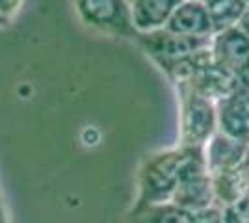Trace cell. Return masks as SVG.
Returning <instances> with one entry per match:
<instances>
[{"label":"cell","mask_w":249,"mask_h":223,"mask_svg":"<svg viewBox=\"0 0 249 223\" xmlns=\"http://www.w3.org/2000/svg\"><path fill=\"white\" fill-rule=\"evenodd\" d=\"M180 114V147H203L218 130L216 103L186 82L175 84Z\"/></svg>","instance_id":"cell-1"},{"label":"cell","mask_w":249,"mask_h":223,"mask_svg":"<svg viewBox=\"0 0 249 223\" xmlns=\"http://www.w3.org/2000/svg\"><path fill=\"white\" fill-rule=\"evenodd\" d=\"M74 4L88 26L112 35L136 37L128 0H74Z\"/></svg>","instance_id":"cell-2"},{"label":"cell","mask_w":249,"mask_h":223,"mask_svg":"<svg viewBox=\"0 0 249 223\" xmlns=\"http://www.w3.org/2000/svg\"><path fill=\"white\" fill-rule=\"evenodd\" d=\"M136 39L155 58L156 64L164 65L208 49L212 43V35H180L160 28L155 32L136 34Z\"/></svg>","instance_id":"cell-3"},{"label":"cell","mask_w":249,"mask_h":223,"mask_svg":"<svg viewBox=\"0 0 249 223\" xmlns=\"http://www.w3.org/2000/svg\"><path fill=\"white\" fill-rule=\"evenodd\" d=\"M210 54L214 65L221 71L240 82H249V37L236 26L212 35Z\"/></svg>","instance_id":"cell-4"},{"label":"cell","mask_w":249,"mask_h":223,"mask_svg":"<svg viewBox=\"0 0 249 223\" xmlns=\"http://www.w3.org/2000/svg\"><path fill=\"white\" fill-rule=\"evenodd\" d=\"M216 117L218 132L249 145V82H240L216 101Z\"/></svg>","instance_id":"cell-5"},{"label":"cell","mask_w":249,"mask_h":223,"mask_svg":"<svg viewBox=\"0 0 249 223\" xmlns=\"http://www.w3.org/2000/svg\"><path fill=\"white\" fill-rule=\"evenodd\" d=\"M188 156V147H178L158 154L143 171V188L151 197L171 195L180 179V170Z\"/></svg>","instance_id":"cell-6"},{"label":"cell","mask_w":249,"mask_h":223,"mask_svg":"<svg viewBox=\"0 0 249 223\" xmlns=\"http://www.w3.org/2000/svg\"><path fill=\"white\" fill-rule=\"evenodd\" d=\"M203 156L208 175H216L219 171L231 170L249 158V145L240 143L216 130L212 138L203 145Z\"/></svg>","instance_id":"cell-7"},{"label":"cell","mask_w":249,"mask_h":223,"mask_svg":"<svg viewBox=\"0 0 249 223\" xmlns=\"http://www.w3.org/2000/svg\"><path fill=\"white\" fill-rule=\"evenodd\" d=\"M164 28L180 35H214L201 0H180Z\"/></svg>","instance_id":"cell-8"},{"label":"cell","mask_w":249,"mask_h":223,"mask_svg":"<svg viewBox=\"0 0 249 223\" xmlns=\"http://www.w3.org/2000/svg\"><path fill=\"white\" fill-rule=\"evenodd\" d=\"M136 34L155 32L166 26L180 0H128Z\"/></svg>","instance_id":"cell-9"},{"label":"cell","mask_w":249,"mask_h":223,"mask_svg":"<svg viewBox=\"0 0 249 223\" xmlns=\"http://www.w3.org/2000/svg\"><path fill=\"white\" fill-rule=\"evenodd\" d=\"M214 197L225 205L238 201L249 188V158L240 162L231 170L210 175Z\"/></svg>","instance_id":"cell-10"},{"label":"cell","mask_w":249,"mask_h":223,"mask_svg":"<svg viewBox=\"0 0 249 223\" xmlns=\"http://www.w3.org/2000/svg\"><path fill=\"white\" fill-rule=\"evenodd\" d=\"M207 10L208 21L212 24V34H219L236 26L246 6L242 0H201Z\"/></svg>","instance_id":"cell-11"},{"label":"cell","mask_w":249,"mask_h":223,"mask_svg":"<svg viewBox=\"0 0 249 223\" xmlns=\"http://www.w3.org/2000/svg\"><path fill=\"white\" fill-rule=\"evenodd\" d=\"M24 0H0V17L6 22H10L22 8Z\"/></svg>","instance_id":"cell-12"},{"label":"cell","mask_w":249,"mask_h":223,"mask_svg":"<svg viewBox=\"0 0 249 223\" xmlns=\"http://www.w3.org/2000/svg\"><path fill=\"white\" fill-rule=\"evenodd\" d=\"M236 28H238L246 37H249V8H246L244 13L240 15L238 22H236Z\"/></svg>","instance_id":"cell-13"},{"label":"cell","mask_w":249,"mask_h":223,"mask_svg":"<svg viewBox=\"0 0 249 223\" xmlns=\"http://www.w3.org/2000/svg\"><path fill=\"white\" fill-rule=\"evenodd\" d=\"M242 2H244V6H246V8H249V0H242Z\"/></svg>","instance_id":"cell-14"},{"label":"cell","mask_w":249,"mask_h":223,"mask_svg":"<svg viewBox=\"0 0 249 223\" xmlns=\"http://www.w3.org/2000/svg\"><path fill=\"white\" fill-rule=\"evenodd\" d=\"M0 24H8V22H6L4 19H2V17H0Z\"/></svg>","instance_id":"cell-15"}]
</instances>
